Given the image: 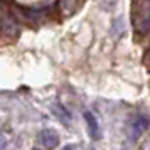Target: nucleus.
<instances>
[{
    "mask_svg": "<svg viewBox=\"0 0 150 150\" xmlns=\"http://www.w3.org/2000/svg\"><path fill=\"white\" fill-rule=\"evenodd\" d=\"M149 125H150L149 116H145L143 113H135L127 122V135H128V138L132 142H137L149 130Z\"/></svg>",
    "mask_w": 150,
    "mask_h": 150,
    "instance_id": "1",
    "label": "nucleus"
},
{
    "mask_svg": "<svg viewBox=\"0 0 150 150\" xmlns=\"http://www.w3.org/2000/svg\"><path fill=\"white\" fill-rule=\"evenodd\" d=\"M37 142L42 149H56L59 143V135L52 128H44L37 133Z\"/></svg>",
    "mask_w": 150,
    "mask_h": 150,
    "instance_id": "2",
    "label": "nucleus"
},
{
    "mask_svg": "<svg viewBox=\"0 0 150 150\" xmlns=\"http://www.w3.org/2000/svg\"><path fill=\"white\" fill-rule=\"evenodd\" d=\"M84 120H86V125H88V133L93 140H100L101 138V132H100V125H98V120L96 116L91 113V111H84L83 113Z\"/></svg>",
    "mask_w": 150,
    "mask_h": 150,
    "instance_id": "3",
    "label": "nucleus"
},
{
    "mask_svg": "<svg viewBox=\"0 0 150 150\" xmlns=\"http://www.w3.org/2000/svg\"><path fill=\"white\" fill-rule=\"evenodd\" d=\"M52 115H54L64 127H69V125H71V113L66 110V106H62L61 103L52 105Z\"/></svg>",
    "mask_w": 150,
    "mask_h": 150,
    "instance_id": "4",
    "label": "nucleus"
},
{
    "mask_svg": "<svg viewBox=\"0 0 150 150\" xmlns=\"http://www.w3.org/2000/svg\"><path fill=\"white\" fill-rule=\"evenodd\" d=\"M5 145H7V140H5V137H4L2 133H0V150H2V149H5Z\"/></svg>",
    "mask_w": 150,
    "mask_h": 150,
    "instance_id": "5",
    "label": "nucleus"
},
{
    "mask_svg": "<svg viewBox=\"0 0 150 150\" xmlns=\"http://www.w3.org/2000/svg\"><path fill=\"white\" fill-rule=\"evenodd\" d=\"M62 150H78V147H76V145H66Z\"/></svg>",
    "mask_w": 150,
    "mask_h": 150,
    "instance_id": "6",
    "label": "nucleus"
},
{
    "mask_svg": "<svg viewBox=\"0 0 150 150\" xmlns=\"http://www.w3.org/2000/svg\"><path fill=\"white\" fill-rule=\"evenodd\" d=\"M30 150H42L41 147H34V149H30Z\"/></svg>",
    "mask_w": 150,
    "mask_h": 150,
    "instance_id": "7",
    "label": "nucleus"
},
{
    "mask_svg": "<svg viewBox=\"0 0 150 150\" xmlns=\"http://www.w3.org/2000/svg\"><path fill=\"white\" fill-rule=\"evenodd\" d=\"M89 150H93V149H89Z\"/></svg>",
    "mask_w": 150,
    "mask_h": 150,
    "instance_id": "8",
    "label": "nucleus"
}]
</instances>
